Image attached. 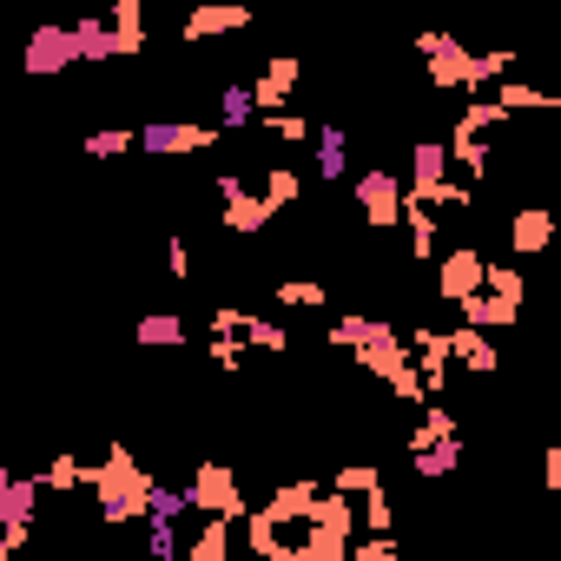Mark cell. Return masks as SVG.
<instances>
[{
  "instance_id": "cell-1",
  "label": "cell",
  "mask_w": 561,
  "mask_h": 561,
  "mask_svg": "<svg viewBox=\"0 0 561 561\" xmlns=\"http://www.w3.org/2000/svg\"><path fill=\"white\" fill-rule=\"evenodd\" d=\"M152 489H159V482L139 469V456H133L126 443H106V456L93 462V495H100L106 528H126V522L152 515Z\"/></svg>"
},
{
  "instance_id": "cell-2",
  "label": "cell",
  "mask_w": 561,
  "mask_h": 561,
  "mask_svg": "<svg viewBox=\"0 0 561 561\" xmlns=\"http://www.w3.org/2000/svg\"><path fill=\"white\" fill-rule=\"evenodd\" d=\"M416 54H423V67H430V87H443V93H482V87H502L508 67H515V54H469V47H456L449 34H423Z\"/></svg>"
},
{
  "instance_id": "cell-3",
  "label": "cell",
  "mask_w": 561,
  "mask_h": 561,
  "mask_svg": "<svg viewBox=\"0 0 561 561\" xmlns=\"http://www.w3.org/2000/svg\"><path fill=\"white\" fill-rule=\"evenodd\" d=\"M357 528H364V508H357L351 495L324 489V495H318V508H311V522H305V541H311V554H318V561H351Z\"/></svg>"
},
{
  "instance_id": "cell-4",
  "label": "cell",
  "mask_w": 561,
  "mask_h": 561,
  "mask_svg": "<svg viewBox=\"0 0 561 561\" xmlns=\"http://www.w3.org/2000/svg\"><path fill=\"white\" fill-rule=\"evenodd\" d=\"M41 515V476H0V554H21L34 541Z\"/></svg>"
},
{
  "instance_id": "cell-5",
  "label": "cell",
  "mask_w": 561,
  "mask_h": 561,
  "mask_svg": "<svg viewBox=\"0 0 561 561\" xmlns=\"http://www.w3.org/2000/svg\"><path fill=\"white\" fill-rule=\"evenodd\" d=\"M185 495H192V515H225V522H244L251 515L244 508V489H238V469H225V462H198L192 482H185Z\"/></svg>"
},
{
  "instance_id": "cell-6",
  "label": "cell",
  "mask_w": 561,
  "mask_h": 561,
  "mask_svg": "<svg viewBox=\"0 0 561 561\" xmlns=\"http://www.w3.org/2000/svg\"><path fill=\"white\" fill-rule=\"evenodd\" d=\"M351 198L364 205V218H370V231H390V225H403V205H410V185H403L397 172H383V165H370V172H357V179H351Z\"/></svg>"
},
{
  "instance_id": "cell-7",
  "label": "cell",
  "mask_w": 561,
  "mask_h": 561,
  "mask_svg": "<svg viewBox=\"0 0 561 561\" xmlns=\"http://www.w3.org/2000/svg\"><path fill=\"white\" fill-rule=\"evenodd\" d=\"M489 291V257L476 251V244H462V251H449L443 264H436V298L443 305H469V298H482Z\"/></svg>"
},
{
  "instance_id": "cell-8",
  "label": "cell",
  "mask_w": 561,
  "mask_h": 561,
  "mask_svg": "<svg viewBox=\"0 0 561 561\" xmlns=\"http://www.w3.org/2000/svg\"><path fill=\"white\" fill-rule=\"evenodd\" d=\"M211 192H218V205H225L218 218H225V225H231L238 238H251V231H264V225L277 218V211L264 205V192H251V185H244L238 172H218V185H211Z\"/></svg>"
},
{
  "instance_id": "cell-9",
  "label": "cell",
  "mask_w": 561,
  "mask_h": 561,
  "mask_svg": "<svg viewBox=\"0 0 561 561\" xmlns=\"http://www.w3.org/2000/svg\"><path fill=\"white\" fill-rule=\"evenodd\" d=\"M298 80H305V60H298V54H271V60H264V73L251 80V100H257V113H264V119H277V113L291 106Z\"/></svg>"
},
{
  "instance_id": "cell-10",
  "label": "cell",
  "mask_w": 561,
  "mask_h": 561,
  "mask_svg": "<svg viewBox=\"0 0 561 561\" xmlns=\"http://www.w3.org/2000/svg\"><path fill=\"white\" fill-rule=\"evenodd\" d=\"M218 139V126H192V119H152L146 133H139V152H152V159H185V152H205Z\"/></svg>"
},
{
  "instance_id": "cell-11",
  "label": "cell",
  "mask_w": 561,
  "mask_h": 561,
  "mask_svg": "<svg viewBox=\"0 0 561 561\" xmlns=\"http://www.w3.org/2000/svg\"><path fill=\"white\" fill-rule=\"evenodd\" d=\"M410 351H416V377H423V390H430V403H436L443 383H449V370H456V357H449V331L416 324V331H410Z\"/></svg>"
},
{
  "instance_id": "cell-12",
  "label": "cell",
  "mask_w": 561,
  "mask_h": 561,
  "mask_svg": "<svg viewBox=\"0 0 561 561\" xmlns=\"http://www.w3.org/2000/svg\"><path fill=\"white\" fill-rule=\"evenodd\" d=\"M443 185H449V139H423V146L410 152V198L436 205Z\"/></svg>"
},
{
  "instance_id": "cell-13",
  "label": "cell",
  "mask_w": 561,
  "mask_h": 561,
  "mask_svg": "<svg viewBox=\"0 0 561 561\" xmlns=\"http://www.w3.org/2000/svg\"><path fill=\"white\" fill-rule=\"evenodd\" d=\"M251 27V8L238 0H205V8L185 14V41H218V34H244Z\"/></svg>"
},
{
  "instance_id": "cell-14",
  "label": "cell",
  "mask_w": 561,
  "mask_h": 561,
  "mask_svg": "<svg viewBox=\"0 0 561 561\" xmlns=\"http://www.w3.org/2000/svg\"><path fill=\"white\" fill-rule=\"evenodd\" d=\"M73 60H80L73 27H34V41H27V73H67Z\"/></svg>"
},
{
  "instance_id": "cell-15",
  "label": "cell",
  "mask_w": 561,
  "mask_h": 561,
  "mask_svg": "<svg viewBox=\"0 0 561 561\" xmlns=\"http://www.w3.org/2000/svg\"><path fill=\"white\" fill-rule=\"evenodd\" d=\"M554 244V211H541V205H522L515 218H508V251L528 264V257H541Z\"/></svg>"
},
{
  "instance_id": "cell-16",
  "label": "cell",
  "mask_w": 561,
  "mask_h": 561,
  "mask_svg": "<svg viewBox=\"0 0 561 561\" xmlns=\"http://www.w3.org/2000/svg\"><path fill=\"white\" fill-rule=\"evenodd\" d=\"M456 318H462L469 331H508V324H522V305H515V298H502V291H482V298L456 305Z\"/></svg>"
},
{
  "instance_id": "cell-17",
  "label": "cell",
  "mask_w": 561,
  "mask_h": 561,
  "mask_svg": "<svg viewBox=\"0 0 561 561\" xmlns=\"http://www.w3.org/2000/svg\"><path fill=\"white\" fill-rule=\"evenodd\" d=\"M318 172H324L331 185L357 179V172H351V133H344L337 119H318Z\"/></svg>"
},
{
  "instance_id": "cell-18",
  "label": "cell",
  "mask_w": 561,
  "mask_h": 561,
  "mask_svg": "<svg viewBox=\"0 0 561 561\" xmlns=\"http://www.w3.org/2000/svg\"><path fill=\"white\" fill-rule=\"evenodd\" d=\"M403 231H410V257H416V264H436V257H443V231H436V211H430L423 198L403 205Z\"/></svg>"
},
{
  "instance_id": "cell-19",
  "label": "cell",
  "mask_w": 561,
  "mask_h": 561,
  "mask_svg": "<svg viewBox=\"0 0 561 561\" xmlns=\"http://www.w3.org/2000/svg\"><path fill=\"white\" fill-rule=\"evenodd\" d=\"M449 357H456V370H476V377L502 370V357H495L489 331H469V324H456V331H449Z\"/></svg>"
},
{
  "instance_id": "cell-20",
  "label": "cell",
  "mask_w": 561,
  "mask_h": 561,
  "mask_svg": "<svg viewBox=\"0 0 561 561\" xmlns=\"http://www.w3.org/2000/svg\"><path fill=\"white\" fill-rule=\"evenodd\" d=\"M443 443H462V423H456L443 403H430V410H423V423H416V436H410V462H416V456H430V449H443Z\"/></svg>"
},
{
  "instance_id": "cell-21",
  "label": "cell",
  "mask_w": 561,
  "mask_h": 561,
  "mask_svg": "<svg viewBox=\"0 0 561 561\" xmlns=\"http://www.w3.org/2000/svg\"><path fill=\"white\" fill-rule=\"evenodd\" d=\"M185 561H231V522L225 515H198V528L185 541Z\"/></svg>"
},
{
  "instance_id": "cell-22",
  "label": "cell",
  "mask_w": 561,
  "mask_h": 561,
  "mask_svg": "<svg viewBox=\"0 0 561 561\" xmlns=\"http://www.w3.org/2000/svg\"><path fill=\"white\" fill-rule=\"evenodd\" d=\"M449 165H456V172H469L476 185L489 179V139H482V133H469L462 119H456V133H449Z\"/></svg>"
},
{
  "instance_id": "cell-23",
  "label": "cell",
  "mask_w": 561,
  "mask_h": 561,
  "mask_svg": "<svg viewBox=\"0 0 561 561\" xmlns=\"http://www.w3.org/2000/svg\"><path fill=\"white\" fill-rule=\"evenodd\" d=\"M41 489H47V495H73V489H93V462H80L73 449H60V456L47 462Z\"/></svg>"
},
{
  "instance_id": "cell-24",
  "label": "cell",
  "mask_w": 561,
  "mask_h": 561,
  "mask_svg": "<svg viewBox=\"0 0 561 561\" xmlns=\"http://www.w3.org/2000/svg\"><path fill=\"white\" fill-rule=\"evenodd\" d=\"M139 351H179L192 331H185V318H172V311H152V318H139Z\"/></svg>"
},
{
  "instance_id": "cell-25",
  "label": "cell",
  "mask_w": 561,
  "mask_h": 561,
  "mask_svg": "<svg viewBox=\"0 0 561 561\" xmlns=\"http://www.w3.org/2000/svg\"><path fill=\"white\" fill-rule=\"evenodd\" d=\"M73 47H80V60H113V54H126L119 34H113V21H73Z\"/></svg>"
},
{
  "instance_id": "cell-26",
  "label": "cell",
  "mask_w": 561,
  "mask_h": 561,
  "mask_svg": "<svg viewBox=\"0 0 561 561\" xmlns=\"http://www.w3.org/2000/svg\"><path fill=\"white\" fill-rule=\"evenodd\" d=\"M257 119V100H251V80H231L225 93H218V133H238V126H251Z\"/></svg>"
},
{
  "instance_id": "cell-27",
  "label": "cell",
  "mask_w": 561,
  "mask_h": 561,
  "mask_svg": "<svg viewBox=\"0 0 561 561\" xmlns=\"http://www.w3.org/2000/svg\"><path fill=\"white\" fill-rule=\"evenodd\" d=\"M271 298L285 305V311H324V305H331V291L318 285V277H285V285H277Z\"/></svg>"
},
{
  "instance_id": "cell-28",
  "label": "cell",
  "mask_w": 561,
  "mask_h": 561,
  "mask_svg": "<svg viewBox=\"0 0 561 561\" xmlns=\"http://www.w3.org/2000/svg\"><path fill=\"white\" fill-rule=\"evenodd\" d=\"M331 489H337V495H351V502H364V495H377V489H383V469H377V462H344V469L331 476Z\"/></svg>"
},
{
  "instance_id": "cell-29",
  "label": "cell",
  "mask_w": 561,
  "mask_h": 561,
  "mask_svg": "<svg viewBox=\"0 0 561 561\" xmlns=\"http://www.w3.org/2000/svg\"><path fill=\"white\" fill-rule=\"evenodd\" d=\"M113 34L126 54H146V8L139 0H113Z\"/></svg>"
},
{
  "instance_id": "cell-30",
  "label": "cell",
  "mask_w": 561,
  "mask_h": 561,
  "mask_svg": "<svg viewBox=\"0 0 561 561\" xmlns=\"http://www.w3.org/2000/svg\"><path fill=\"white\" fill-rule=\"evenodd\" d=\"M298 198H305V179H298L291 165H271V172H264V205H271V211H285V205H298Z\"/></svg>"
},
{
  "instance_id": "cell-31",
  "label": "cell",
  "mask_w": 561,
  "mask_h": 561,
  "mask_svg": "<svg viewBox=\"0 0 561 561\" xmlns=\"http://www.w3.org/2000/svg\"><path fill=\"white\" fill-rule=\"evenodd\" d=\"M495 100H502V113H535V106H561L554 93H535V87H522V80H502V87H495Z\"/></svg>"
},
{
  "instance_id": "cell-32",
  "label": "cell",
  "mask_w": 561,
  "mask_h": 561,
  "mask_svg": "<svg viewBox=\"0 0 561 561\" xmlns=\"http://www.w3.org/2000/svg\"><path fill=\"white\" fill-rule=\"evenodd\" d=\"M462 469V443H443L430 456H416V482H436V476H456Z\"/></svg>"
},
{
  "instance_id": "cell-33",
  "label": "cell",
  "mask_w": 561,
  "mask_h": 561,
  "mask_svg": "<svg viewBox=\"0 0 561 561\" xmlns=\"http://www.w3.org/2000/svg\"><path fill=\"white\" fill-rule=\"evenodd\" d=\"M244 344L277 357V351H291V331H285V324H271V318H251V324H244Z\"/></svg>"
},
{
  "instance_id": "cell-34",
  "label": "cell",
  "mask_w": 561,
  "mask_h": 561,
  "mask_svg": "<svg viewBox=\"0 0 561 561\" xmlns=\"http://www.w3.org/2000/svg\"><path fill=\"white\" fill-rule=\"evenodd\" d=\"M351 561H410V554H403V541H397V535H357Z\"/></svg>"
},
{
  "instance_id": "cell-35",
  "label": "cell",
  "mask_w": 561,
  "mask_h": 561,
  "mask_svg": "<svg viewBox=\"0 0 561 561\" xmlns=\"http://www.w3.org/2000/svg\"><path fill=\"white\" fill-rule=\"evenodd\" d=\"M179 515H192V495L159 482V489H152V515H146V522H179Z\"/></svg>"
},
{
  "instance_id": "cell-36",
  "label": "cell",
  "mask_w": 561,
  "mask_h": 561,
  "mask_svg": "<svg viewBox=\"0 0 561 561\" xmlns=\"http://www.w3.org/2000/svg\"><path fill=\"white\" fill-rule=\"evenodd\" d=\"M357 508H364V528H370V535H390V528H397V508H390V489H377V495H364Z\"/></svg>"
},
{
  "instance_id": "cell-37",
  "label": "cell",
  "mask_w": 561,
  "mask_h": 561,
  "mask_svg": "<svg viewBox=\"0 0 561 561\" xmlns=\"http://www.w3.org/2000/svg\"><path fill=\"white\" fill-rule=\"evenodd\" d=\"M146 548H152V561H179L185 554V541H179L172 522H146Z\"/></svg>"
},
{
  "instance_id": "cell-38",
  "label": "cell",
  "mask_w": 561,
  "mask_h": 561,
  "mask_svg": "<svg viewBox=\"0 0 561 561\" xmlns=\"http://www.w3.org/2000/svg\"><path fill=\"white\" fill-rule=\"evenodd\" d=\"M264 133H271V139H285V146H298V139L318 133V119H305V113H277V119H264Z\"/></svg>"
},
{
  "instance_id": "cell-39",
  "label": "cell",
  "mask_w": 561,
  "mask_h": 561,
  "mask_svg": "<svg viewBox=\"0 0 561 561\" xmlns=\"http://www.w3.org/2000/svg\"><path fill=\"white\" fill-rule=\"evenodd\" d=\"M489 291H502V298H515V305H522L528 271H522V264H489Z\"/></svg>"
},
{
  "instance_id": "cell-40",
  "label": "cell",
  "mask_w": 561,
  "mask_h": 561,
  "mask_svg": "<svg viewBox=\"0 0 561 561\" xmlns=\"http://www.w3.org/2000/svg\"><path fill=\"white\" fill-rule=\"evenodd\" d=\"M87 152H93V159H119V152H139V133H87Z\"/></svg>"
},
{
  "instance_id": "cell-41",
  "label": "cell",
  "mask_w": 561,
  "mask_h": 561,
  "mask_svg": "<svg viewBox=\"0 0 561 561\" xmlns=\"http://www.w3.org/2000/svg\"><path fill=\"white\" fill-rule=\"evenodd\" d=\"M502 119H508L502 100H469V106H462V126H469V133H489V126H502Z\"/></svg>"
},
{
  "instance_id": "cell-42",
  "label": "cell",
  "mask_w": 561,
  "mask_h": 561,
  "mask_svg": "<svg viewBox=\"0 0 561 561\" xmlns=\"http://www.w3.org/2000/svg\"><path fill=\"white\" fill-rule=\"evenodd\" d=\"M244 324H251V311H238V305H218V311H211V337L244 344Z\"/></svg>"
},
{
  "instance_id": "cell-43",
  "label": "cell",
  "mask_w": 561,
  "mask_h": 561,
  "mask_svg": "<svg viewBox=\"0 0 561 561\" xmlns=\"http://www.w3.org/2000/svg\"><path fill=\"white\" fill-rule=\"evenodd\" d=\"M211 370H244V344H231V337H211Z\"/></svg>"
},
{
  "instance_id": "cell-44",
  "label": "cell",
  "mask_w": 561,
  "mask_h": 561,
  "mask_svg": "<svg viewBox=\"0 0 561 561\" xmlns=\"http://www.w3.org/2000/svg\"><path fill=\"white\" fill-rule=\"evenodd\" d=\"M165 277H192V244H185V238L165 244Z\"/></svg>"
},
{
  "instance_id": "cell-45",
  "label": "cell",
  "mask_w": 561,
  "mask_h": 561,
  "mask_svg": "<svg viewBox=\"0 0 561 561\" xmlns=\"http://www.w3.org/2000/svg\"><path fill=\"white\" fill-rule=\"evenodd\" d=\"M541 489H554V495H561V443H548V449H541Z\"/></svg>"
},
{
  "instance_id": "cell-46",
  "label": "cell",
  "mask_w": 561,
  "mask_h": 561,
  "mask_svg": "<svg viewBox=\"0 0 561 561\" xmlns=\"http://www.w3.org/2000/svg\"><path fill=\"white\" fill-rule=\"evenodd\" d=\"M410 561H430V554H410Z\"/></svg>"
}]
</instances>
